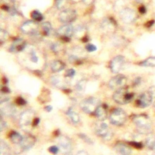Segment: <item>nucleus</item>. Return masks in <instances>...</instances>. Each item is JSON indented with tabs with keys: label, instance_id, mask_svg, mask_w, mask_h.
I'll return each instance as SVG.
<instances>
[{
	"label": "nucleus",
	"instance_id": "obj_39",
	"mask_svg": "<svg viewBox=\"0 0 155 155\" xmlns=\"http://www.w3.org/2000/svg\"><path fill=\"white\" fill-rule=\"evenodd\" d=\"M59 48V45H58V44H56V43L53 44L51 45V50H52L53 51H54V52H56L57 51H58Z\"/></svg>",
	"mask_w": 155,
	"mask_h": 155
},
{
	"label": "nucleus",
	"instance_id": "obj_48",
	"mask_svg": "<svg viewBox=\"0 0 155 155\" xmlns=\"http://www.w3.org/2000/svg\"><path fill=\"white\" fill-rule=\"evenodd\" d=\"M1 8H2V10H6V11H8L9 9H10L9 7H8V5H3L1 7Z\"/></svg>",
	"mask_w": 155,
	"mask_h": 155
},
{
	"label": "nucleus",
	"instance_id": "obj_13",
	"mask_svg": "<svg viewBox=\"0 0 155 155\" xmlns=\"http://www.w3.org/2000/svg\"><path fill=\"white\" fill-rule=\"evenodd\" d=\"M110 129L107 125L104 122H101L96 124L95 126V132L96 133L101 137H102L104 138L108 139V137H111V134L110 131Z\"/></svg>",
	"mask_w": 155,
	"mask_h": 155
},
{
	"label": "nucleus",
	"instance_id": "obj_32",
	"mask_svg": "<svg viewBox=\"0 0 155 155\" xmlns=\"http://www.w3.org/2000/svg\"><path fill=\"white\" fill-rule=\"evenodd\" d=\"M51 82L53 84V85L55 86H58L60 83V78L58 76H53L51 78Z\"/></svg>",
	"mask_w": 155,
	"mask_h": 155
},
{
	"label": "nucleus",
	"instance_id": "obj_10",
	"mask_svg": "<svg viewBox=\"0 0 155 155\" xmlns=\"http://www.w3.org/2000/svg\"><path fill=\"white\" fill-rule=\"evenodd\" d=\"M127 82V78L126 77L121 74H117L116 76L112 78L108 83L109 87L111 89H115V88H120L121 87H123Z\"/></svg>",
	"mask_w": 155,
	"mask_h": 155
},
{
	"label": "nucleus",
	"instance_id": "obj_20",
	"mask_svg": "<svg viewBox=\"0 0 155 155\" xmlns=\"http://www.w3.org/2000/svg\"><path fill=\"white\" fill-rule=\"evenodd\" d=\"M65 67V64L61 61H54L51 64V69L53 72H59Z\"/></svg>",
	"mask_w": 155,
	"mask_h": 155
},
{
	"label": "nucleus",
	"instance_id": "obj_43",
	"mask_svg": "<svg viewBox=\"0 0 155 155\" xmlns=\"http://www.w3.org/2000/svg\"><path fill=\"white\" fill-rule=\"evenodd\" d=\"M140 81H141V79L140 77H137L135 79L134 81V85H139L140 83Z\"/></svg>",
	"mask_w": 155,
	"mask_h": 155
},
{
	"label": "nucleus",
	"instance_id": "obj_24",
	"mask_svg": "<svg viewBox=\"0 0 155 155\" xmlns=\"http://www.w3.org/2000/svg\"><path fill=\"white\" fill-rule=\"evenodd\" d=\"M139 65L143 67H155V56L150 57L142 62H140Z\"/></svg>",
	"mask_w": 155,
	"mask_h": 155
},
{
	"label": "nucleus",
	"instance_id": "obj_44",
	"mask_svg": "<svg viewBox=\"0 0 155 155\" xmlns=\"http://www.w3.org/2000/svg\"><path fill=\"white\" fill-rule=\"evenodd\" d=\"M1 92L2 93H9L10 92V89L7 87H3L2 88H1Z\"/></svg>",
	"mask_w": 155,
	"mask_h": 155
},
{
	"label": "nucleus",
	"instance_id": "obj_35",
	"mask_svg": "<svg viewBox=\"0 0 155 155\" xmlns=\"http://www.w3.org/2000/svg\"><path fill=\"white\" fill-rule=\"evenodd\" d=\"M75 73H76L75 70L73 68H70L66 71L65 76L68 78H73L75 75Z\"/></svg>",
	"mask_w": 155,
	"mask_h": 155
},
{
	"label": "nucleus",
	"instance_id": "obj_9",
	"mask_svg": "<svg viewBox=\"0 0 155 155\" xmlns=\"http://www.w3.org/2000/svg\"><path fill=\"white\" fill-rule=\"evenodd\" d=\"M77 13L74 10L66 9L62 11L59 15V19L63 23H70L75 20Z\"/></svg>",
	"mask_w": 155,
	"mask_h": 155
},
{
	"label": "nucleus",
	"instance_id": "obj_46",
	"mask_svg": "<svg viewBox=\"0 0 155 155\" xmlns=\"http://www.w3.org/2000/svg\"><path fill=\"white\" fill-rule=\"evenodd\" d=\"M39 123V119L38 117H36V118L35 119V120H34L33 124V127L37 126Z\"/></svg>",
	"mask_w": 155,
	"mask_h": 155
},
{
	"label": "nucleus",
	"instance_id": "obj_40",
	"mask_svg": "<svg viewBox=\"0 0 155 155\" xmlns=\"http://www.w3.org/2000/svg\"><path fill=\"white\" fill-rule=\"evenodd\" d=\"M130 143L134 147L137 148H140L142 147V145L139 142H130Z\"/></svg>",
	"mask_w": 155,
	"mask_h": 155
},
{
	"label": "nucleus",
	"instance_id": "obj_6",
	"mask_svg": "<svg viewBox=\"0 0 155 155\" xmlns=\"http://www.w3.org/2000/svg\"><path fill=\"white\" fill-rule=\"evenodd\" d=\"M153 99V95L150 91H145L142 93L136 101V105L140 108H146L150 106Z\"/></svg>",
	"mask_w": 155,
	"mask_h": 155
},
{
	"label": "nucleus",
	"instance_id": "obj_30",
	"mask_svg": "<svg viewBox=\"0 0 155 155\" xmlns=\"http://www.w3.org/2000/svg\"><path fill=\"white\" fill-rule=\"evenodd\" d=\"M67 0H55V4L58 8H62L67 3Z\"/></svg>",
	"mask_w": 155,
	"mask_h": 155
},
{
	"label": "nucleus",
	"instance_id": "obj_36",
	"mask_svg": "<svg viewBox=\"0 0 155 155\" xmlns=\"http://www.w3.org/2000/svg\"><path fill=\"white\" fill-rule=\"evenodd\" d=\"M48 151L53 154H56L59 151V148L57 146L53 145V146H51L50 147H49Z\"/></svg>",
	"mask_w": 155,
	"mask_h": 155
},
{
	"label": "nucleus",
	"instance_id": "obj_11",
	"mask_svg": "<svg viewBox=\"0 0 155 155\" xmlns=\"http://www.w3.org/2000/svg\"><path fill=\"white\" fill-rule=\"evenodd\" d=\"M125 64L124 57L120 55L114 57L110 63V69L113 73H119Z\"/></svg>",
	"mask_w": 155,
	"mask_h": 155
},
{
	"label": "nucleus",
	"instance_id": "obj_26",
	"mask_svg": "<svg viewBox=\"0 0 155 155\" xmlns=\"http://www.w3.org/2000/svg\"><path fill=\"white\" fill-rule=\"evenodd\" d=\"M42 28L43 30V31L45 35H48L51 30V25L49 22H45L42 24Z\"/></svg>",
	"mask_w": 155,
	"mask_h": 155
},
{
	"label": "nucleus",
	"instance_id": "obj_3",
	"mask_svg": "<svg viewBox=\"0 0 155 155\" xmlns=\"http://www.w3.org/2000/svg\"><path fill=\"white\" fill-rule=\"evenodd\" d=\"M35 113L31 110H27L23 111L19 117V124L24 130H27L30 127L33 126L35 117Z\"/></svg>",
	"mask_w": 155,
	"mask_h": 155
},
{
	"label": "nucleus",
	"instance_id": "obj_18",
	"mask_svg": "<svg viewBox=\"0 0 155 155\" xmlns=\"http://www.w3.org/2000/svg\"><path fill=\"white\" fill-rule=\"evenodd\" d=\"M94 114L97 119L101 121L104 120L107 116V107L104 105H100L96 108Z\"/></svg>",
	"mask_w": 155,
	"mask_h": 155
},
{
	"label": "nucleus",
	"instance_id": "obj_52",
	"mask_svg": "<svg viewBox=\"0 0 155 155\" xmlns=\"http://www.w3.org/2000/svg\"><path fill=\"white\" fill-rule=\"evenodd\" d=\"M74 1H78L79 0H74Z\"/></svg>",
	"mask_w": 155,
	"mask_h": 155
},
{
	"label": "nucleus",
	"instance_id": "obj_38",
	"mask_svg": "<svg viewBox=\"0 0 155 155\" xmlns=\"http://www.w3.org/2000/svg\"><path fill=\"white\" fill-rule=\"evenodd\" d=\"M7 127V124L5 123V122H4L2 119V117L1 118V124H0V129H1V131H2L4 128H5Z\"/></svg>",
	"mask_w": 155,
	"mask_h": 155
},
{
	"label": "nucleus",
	"instance_id": "obj_19",
	"mask_svg": "<svg viewBox=\"0 0 155 155\" xmlns=\"http://www.w3.org/2000/svg\"><path fill=\"white\" fill-rule=\"evenodd\" d=\"M116 151L121 155H131V150L127 145L122 143H118L115 145Z\"/></svg>",
	"mask_w": 155,
	"mask_h": 155
},
{
	"label": "nucleus",
	"instance_id": "obj_45",
	"mask_svg": "<svg viewBox=\"0 0 155 155\" xmlns=\"http://www.w3.org/2000/svg\"><path fill=\"white\" fill-rule=\"evenodd\" d=\"M154 20H150V21H148L147 22L146 26H147V27H151L154 24Z\"/></svg>",
	"mask_w": 155,
	"mask_h": 155
},
{
	"label": "nucleus",
	"instance_id": "obj_51",
	"mask_svg": "<svg viewBox=\"0 0 155 155\" xmlns=\"http://www.w3.org/2000/svg\"><path fill=\"white\" fill-rule=\"evenodd\" d=\"M7 2H14L15 0H4Z\"/></svg>",
	"mask_w": 155,
	"mask_h": 155
},
{
	"label": "nucleus",
	"instance_id": "obj_4",
	"mask_svg": "<svg viewBox=\"0 0 155 155\" xmlns=\"http://www.w3.org/2000/svg\"><path fill=\"white\" fill-rule=\"evenodd\" d=\"M134 124L137 127L138 131L142 133H147L151 128V123L146 116L137 115L133 119Z\"/></svg>",
	"mask_w": 155,
	"mask_h": 155
},
{
	"label": "nucleus",
	"instance_id": "obj_2",
	"mask_svg": "<svg viewBox=\"0 0 155 155\" xmlns=\"http://www.w3.org/2000/svg\"><path fill=\"white\" fill-rule=\"evenodd\" d=\"M99 105H100V102L94 97H88L85 98L80 103L81 109L85 113L88 114L94 113Z\"/></svg>",
	"mask_w": 155,
	"mask_h": 155
},
{
	"label": "nucleus",
	"instance_id": "obj_12",
	"mask_svg": "<svg viewBox=\"0 0 155 155\" xmlns=\"http://www.w3.org/2000/svg\"><path fill=\"white\" fill-rule=\"evenodd\" d=\"M59 147L62 152L65 154H69L71 151V142L70 139L65 136H62L58 139Z\"/></svg>",
	"mask_w": 155,
	"mask_h": 155
},
{
	"label": "nucleus",
	"instance_id": "obj_50",
	"mask_svg": "<svg viewBox=\"0 0 155 155\" xmlns=\"http://www.w3.org/2000/svg\"><path fill=\"white\" fill-rule=\"evenodd\" d=\"M88 38L87 37V36H85V37H84L82 39V41H83V42H87L88 41Z\"/></svg>",
	"mask_w": 155,
	"mask_h": 155
},
{
	"label": "nucleus",
	"instance_id": "obj_27",
	"mask_svg": "<svg viewBox=\"0 0 155 155\" xmlns=\"http://www.w3.org/2000/svg\"><path fill=\"white\" fill-rule=\"evenodd\" d=\"M31 16L33 19L37 21H41L43 19L42 15L38 10H34L31 14Z\"/></svg>",
	"mask_w": 155,
	"mask_h": 155
},
{
	"label": "nucleus",
	"instance_id": "obj_29",
	"mask_svg": "<svg viewBox=\"0 0 155 155\" xmlns=\"http://www.w3.org/2000/svg\"><path fill=\"white\" fill-rule=\"evenodd\" d=\"M78 135H79V137L82 140H83L85 142L87 143L88 144H93V140H92L88 136H87L86 134H83V133H80V134H79Z\"/></svg>",
	"mask_w": 155,
	"mask_h": 155
},
{
	"label": "nucleus",
	"instance_id": "obj_16",
	"mask_svg": "<svg viewBox=\"0 0 155 155\" xmlns=\"http://www.w3.org/2000/svg\"><path fill=\"white\" fill-rule=\"evenodd\" d=\"M26 45V42L21 38L16 39L11 45L10 51L12 53H18L22 51Z\"/></svg>",
	"mask_w": 155,
	"mask_h": 155
},
{
	"label": "nucleus",
	"instance_id": "obj_31",
	"mask_svg": "<svg viewBox=\"0 0 155 155\" xmlns=\"http://www.w3.org/2000/svg\"><path fill=\"white\" fill-rule=\"evenodd\" d=\"M8 36V33L7 31L3 29H1L0 30V40H1V43H2L3 41H4Z\"/></svg>",
	"mask_w": 155,
	"mask_h": 155
},
{
	"label": "nucleus",
	"instance_id": "obj_49",
	"mask_svg": "<svg viewBox=\"0 0 155 155\" xmlns=\"http://www.w3.org/2000/svg\"><path fill=\"white\" fill-rule=\"evenodd\" d=\"M52 109H53V108H52V107H51V105L46 106V107H45V110L47 111H48V112L51 111L52 110Z\"/></svg>",
	"mask_w": 155,
	"mask_h": 155
},
{
	"label": "nucleus",
	"instance_id": "obj_17",
	"mask_svg": "<svg viewBox=\"0 0 155 155\" xmlns=\"http://www.w3.org/2000/svg\"><path fill=\"white\" fill-rule=\"evenodd\" d=\"M1 115H4L7 116H13L16 112V108L15 107L11 104H7L5 105L4 107H2L1 108Z\"/></svg>",
	"mask_w": 155,
	"mask_h": 155
},
{
	"label": "nucleus",
	"instance_id": "obj_14",
	"mask_svg": "<svg viewBox=\"0 0 155 155\" xmlns=\"http://www.w3.org/2000/svg\"><path fill=\"white\" fill-rule=\"evenodd\" d=\"M120 17L124 22L130 23L136 19V14L132 9L126 8L120 12Z\"/></svg>",
	"mask_w": 155,
	"mask_h": 155
},
{
	"label": "nucleus",
	"instance_id": "obj_1",
	"mask_svg": "<svg viewBox=\"0 0 155 155\" xmlns=\"http://www.w3.org/2000/svg\"><path fill=\"white\" fill-rule=\"evenodd\" d=\"M133 97L134 93L130 92L128 88L124 87L117 89L113 96L114 101L120 105L129 103L133 99Z\"/></svg>",
	"mask_w": 155,
	"mask_h": 155
},
{
	"label": "nucleus",
	"instance_id": "obj_37",
	"mask_svg": "<svg viewBox=\"0 0 155 155\" xmlns=\"http://www.w3.org/2000/svg\"><path fill=\"white\" fill-rule=\"evenodd\" d=\"M16 103L19 105H24L26 104L25 101L21 97H18V99H16Z\"/></svg>",
	"mask_w": 155,
	"mask_h": 155
},
{
	"label": "nucleus",
	"instance_id": "obj_7",
	"mask_svg": "<svg viewBox=\"0 0 155 155\" xmlns=\"http://www.w3.org/2000/svg\"><path fill=\"white\" fill-rule=\"evenodd\" d=\"M39 25L37 22L33 21H27L22 24L21 30L25 34L34 35L38 33Z\"/></svg>",
	"mask_w": 155,
	"mask_h": 155
},
{
	"label": "nucleus",
	"instance_id": "obj_5",
	"mask_svg": "<svg viewBox=\"0 0 155 155\" xmlns=\"http://www.w3.org/2000/svg\"><path fill=\"white\" fill-rule=\"evenodd\" d=\"M127 114L125 111L120 108L113 110L110 114V120L112 124L117 126L122 125L127 120Z\"/></svg>",
	"mask_w": 155,
	"mask_h": 155
},
{
	"label": "nucleus",
	"instance_id": "obj_15",
	"mask_svg": "<svg viewBox=\"0 0 155 155\" xmlns=\"http://www.w3.org/2000/svg\"><path fill=\"white\" fill-rule=\"evenodd\" d=\"M36 142V139L34 136L28 135L23 137L22 140L19 144L20 145L21 149L23 151L27 150L32 147Z\"/></svg>",
	"mask_w": 155,
	"mask_h": 155
},
{
	"label": "nucleus",
	"instance_id": "obj_34",
	"mask_svg": "<svg viewBox=\"0 0 155 155\" xmlns=\"http://www.w3.org/2000/svg\"><path fill=\"white\" fill-rule=\"evenodd\" d=\"M30 60H31V61H32L33 62H35V63H36L38 61V56L34 50H32L30 52Z\"/></svg>",
	"mask_w": 155,
	"mask_h": 155
},
{
	"label": "nucleus",
	"instance_id": "obj_42",
	"mask_svg": "<svg viewBox=\"0 0 155 155\" xmlns=\"http://www.w3.org/2000/svg\"><path fill=\"white\" fill-rule=\"evenodd\" d=\"M8 12L12 15H15L17 13V11H16V10L14 7H12V8H10V9L8 10Z\"/></svg>",
	"mask_w": 155,
	"mask_h": 155
},
{
	"label": "nucleus",
	"instance_id": "obj_41",
	"mask_svg": "<svg viewBox=\"0 0 155 155\" xmlns=\"http://www.w3.org/2000/svg\"><path fill=\"white\" fill-rule=\"evenodd\" d=\"M139 12H140L141 14H144V13H146L147 10H146V8L145 7V6L142 5V6H140V7L139 8Z\"/></svg>",
	"mask_w": 155,
	"mask_h": 155
},
{
	"label": "nucleus",
	"instance_id": "obj_47",
	"mask_svg": "<svg viewBox=\"0 0 155 155\" xmlns=\"http://www.w3.org/2000/svg\"><path fill=\"white\" fill-rule=\"evenodd\" d=\"M76 155H88V153L84 150H81L79 151Z\"/></svg>",
	"mask_w": 155,
	"mask_h": 155
},
{
	"label": "nucleus",
	"instance_id": "obj_22",
	"mask_svg": "<svg viewBox=\"0 0 155 155\" xmlns=\"http://www.w3.org/2000/svg\"><path fill=\"white\" fill-rule=\"evenodd\" d=\"M11 141L15 144H19L22 140L23 137L18 132L13 131L10 136Z\"/></svg>",
	"mask_w": 155,
	"mask_h": 155
},
{
	"label": "nucleus",
	"instance_id": "obj_8",
	"mask_svg": "<svg viewBox=\"0 0 155 155\" xmlns=\"http://www.w3.org/2000/svg\"><path fill=\"white\" fill-rule=\"evenodd\" d=\"M74 32L75 29L71 24H65L58 30V34L61 36L63 40L67 42L70 41L69 38L72 36Z\"/></svg>",
	"mask_w": 155,
	"mask_h": 155
},
{
	"label": "nucleus",
	"instance_id": "obj_23",
	"mask_svg": "<svg viewBox=\"0 0 155 155\" xmlns=\"http://www.w3.org/2000/svg\"><path fill=\"white\" fill-rule=\"evenodd\" d=\"M10 148L2 140L0 142V155H10Z\"/></svg>",
	"mask_w": 155,
	"mask_h": 155
},
{
	"label": "nucleus",
	"instance_id": "obj_33",
	"mask_svg": "<svg viewBox=\"0 0 155 155\" xmlns=\"http://www.w3.org/2000/svg\"><path fill=\"white\" fill-rule=\"evenodd\" d=\"M85 48H86V50L89 52H93L97 50V47L94 44H88L85 46Z\"/></svg>",
	"mask_w": 155,
	"mask_h": 155
},
{
	"label": "nucleus",
	"instance_id": "obj_21",
	"mask_svg": "<svg viewBox=\"0 0 155 155\" xmlns=\"http://www.w3.org/2000/svg\"><path fill=\"white\" fill-rule=\"evenodd\" d=\"M67 114L69 116V117L70 118L71 120L74 123V124H77L79 122V120H80V118H79V114L76 113L72 108H69L68 109V110L67 111Z\"/></svg>",
	"mask_w": 155,
	"mask_h": 155
},
{
	"label": "nucleus",
	"instance_id": "obj_28",
	"mask_svg": "<svg viewBox=\"0 0 155 155\" xmlns=\"http://www.w3.org/2000/svg\"><path fill=\"white\" fill-rule=\"evenodd\" d=\"M146 144L149 148H154L155 147V136H150L146 139Z\"/></svg>",
	"mask_w": 155,
	"mask_h": 155
},
{
	"label": "nucleus",
	"instance_id": "obj_25",
	"mask_svg": "<svg viewBox=\"0 0 155 155\" xmlns=\"http://www.w3.org/2000/svg\"><path fill=\"white\" fill-rule=\"evenodd\" d=\"M87 81L85 79L80 80L76 85L75 89L78 93H83L85 89Z\"/></svg>",
	"mask_w": 155,
	"mask_h": 155
}]
</instances>
